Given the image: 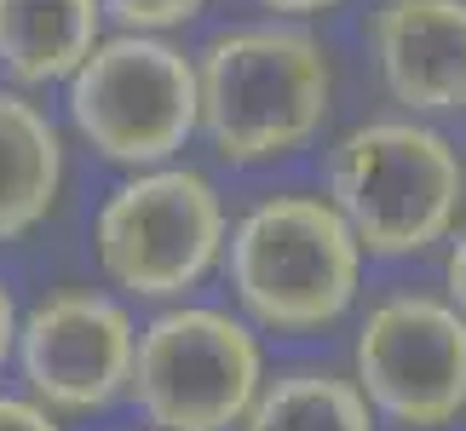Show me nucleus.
I'll return each instance as SVG.
<instances>
[{
    "mask_svg": "<svg viewBox=\"0 0 466 431\" xmlns=\"http://www.w3.org/2000/svg\"><path fill=\"white\" fill-rule=\"evenodd\" d=\"M12 346H17V305H12V287L0 282V368H6Z\"/></svg>",
    "mask_w": 466,
    "mask_h": 431,
    "instance_id": "obj_16",
    "label": "nucleus"
},
{
    "mask_svg": "<svg viewBox=\"0 0 466 431\" xmlns=\"http://www.w3.org/2000/svg\"><path fill=\"white\" fill-rule=\"evenodd\" d=\"M64 138L41 104L0 86V242L29 236L58 207Z\"/></svg>",
    "mask_w": 466,
    "mask_h": 431,
    "instance_id": "obj_10",
    "label": "nucleus"
},
{
    "mask_svg": "<svg viewBox=\"0 0 466 431\" xmlns=\"http://www.w3.org/2000/svg\"><path fill=\"white\" fill-rule=\"evenodd\" d=\"M69 121L116 167H156L196 138V58L167 35H98L69 75Z\"/></svg>",
    "mask_w": 466,
    "mask_h": 431,
    "instance_id": "obj_4",
    "label": "nucleus"
},
{
    "mask_svg": "<svg viewBox=\"0 0 466 431\" xmlns=\"http://www.w3.org/2000/svg\"><path fill=\"white\" fill-rule=\"evenodd\" d=\"M329 202L374 259L450 242L466 207V161L426 121H363L329 150Z\"/></svg>",
    "mask_w": 466,
    "mask_h": 431,
    "instance_id": "obj_3",
    "label": "nucleus"
},
{
    "mask_svg": "<svg viewBox=\"0 0 466 431\" xmlns=\"http://www.w3.org/2000/svg\"><path fill=\"white\" fill-rule=\"evenodd\" d=\"M237 305L271 334H322L351 311L363 247L329 195H265L225 230Z\"/></svg>",
    "mask_w": 466,
    "mask_h": 431,
    "instance_id": "obj_2",
    "label": "nucleus"
},
{
    "mask_svg": "<svg viewBox=\"0 0 466 431\" xmlns=\"http://www.w3.org/2000/svg\"><path fill=\"white\" fill-rule=\"evenodd\" d=\"M351 368L374 415L443 431L466 415V316L432 294H391L357 328Z\"/></svg>",
    "mask_w": 466,
    "mask_h": 431,
    "instance_id": "obj_7",
    "label": "nucleus"
},
{
    "mask_svg": "<svg viewBox=\"0 0 466 431\" xmlns=\"http://www.w3.org/2000/svg\"><path fill=\"white\" fill-rule=\"evenodd\" d=\"M104 17H116L121 29H178V24H190V17H202L208 0H98Z\"/></svg>",
    "mask_w": 466,
    "mask_h": 431,
    "instance_id": "obj_13",
    "label": "nucleus"
},
{
    "mask_svg": "<svg viewBox=\"0 0 466 431\" xmlns=\"http://www.w3.org/2000/svg\"><path fill=\"white\" fill-rule=\"evenodd\" d=\"M242 431H374L363 386L329 368H289L254 391Z\"/></svg>",
    "mask_w": 466,
    "mask_h": 431,
    "instance_id": "obj_12",
    "label": "nucleus"
},
{
    "mask_svg": "<svg viewBox=\"0 0 466 431\" xmlns=\"http://www.w3.org/2000/svg\"><path fill=\"white\" fill-rule=\"evenodd\" d=\"M98 265L133 299H185L225 254V202L196 167H138L93 225Z\"/></svg>",
    "mask_w": 466,
    "mask_h": 431,
    "instance_id": "obj_5",
    "label": "nucleus"
},
{
    "mask_svg": "<svg viewBox=\"0 0 466 431\" xmlns=\"http://www.w3.org/2000/svg\"><path fill=\"white\" fill-rule=\"evenodd\" d=\"M0 431H64V426L35 397H0Z\"/></svg>",
    "mask_w": 466,
    "mask_h": 431,
    "instance_id": "obj_14",
    "label": "nucleus"
},
{
    "mask_svg": "<svg viewBox=\"0 0 466 431\" xmlns=\"http://www.w3.org/2000/svg\"><path fill=\"white\" fill-rule=\"evenodd\" d=\"M443 287H450V305L466 316V236H455L450 259H443Z\"/></svg>",
    "mask_w": 466,
    "mask_h": 431,
    "instance_id": "obj_15",
    "label": "nucleus"
},
{
    "mask_svg": "<svg viewBox=\"0 0 466 431\" xmlns=\"http://www.w3.org/2000/svg\"><path fill=\"white\" fill-rule=\"evenodd\" d=\"M334 110V69L306 29L254 24L196 52V133L230 167L282 161L322 133Z\"/></svg>",
    "mask_w": 466,
    "mask_h": 431,
    "instance_id": "obj_1",
    "label": "nucleus"
},
{
    "mask_svg": "<svg viewBox=\"0 0 466 431\" xmlns=\"http://www.w3.org/2000/svg\"><path fill=\"white\" fill-rule=\"evenodd\" d=\"M98 0H0V69L17 86L69 81L76 64L98 46Z\"/></svg>",
    "mask_w": 466,
    "mask_h": 431,
    "instance_id": "obj_11",
    "label": "nucleus"
},
{
    "mask_svg": "<svg viewBox=\"0 0 466 431\" xmlns=\"http://www.w3.org/2000/svg\"><path fill=\"white\" fill-rule=\"evenodd\" d=\"M138 328L127 305L98 287H64L46 294L29 316H17V368L29 380V397L52 415H98L116 397H127Z\"/></svg>",
    "mask_w": 466,
    "mask_h": 431,
    "instance_id": "obj_8",
    "label": "nucleus"
},
{
    "mask_svg": "<svg viewBox=\"0 0 466 431\" xmlns=\"http://www.w3.org/2000/svg\"><path fill=\"white\" fill-rule=\"evenodd\" d=\"M369 46L386 93L409 115L466 110V0H380Z\"/></svg>",
    "mask_w": 466,
    "mask_h": 431,
    "instance_id": "obj_9",
    "label": "nucleus"
},
{
    "mask_svg": "<svg viewBox=\"0 0 466 431\" xmlns=\"http://www.w3.org/2000/svg\"><path fill=\"white\" fill-rule=\"evenodd\" d=\"M259 6H271V12H289V17H311V12H329V6H339V0H259Z\"/></svg>",
    "mask_w": 466,
    "mask_h": 431,
    "instance_id": "obj_17",
    "label": "nucleus"
},
{
    "mask_svg": "<svg viewBox=\"0 0 466 431\" xmlns=\"http://www.w3.org/2000/svg\"><path fill=\"white\" fill-rule=\"evenodd\" d=\"M259 386V339L237 316L173 305L138 328L127 397L156 431H237Z\"/></svg>",
    "mask_w": 466,
    "mask_h": 431,
    "instance_id": "obj_6",
    "label": "nucleus"
}]
</instances>
